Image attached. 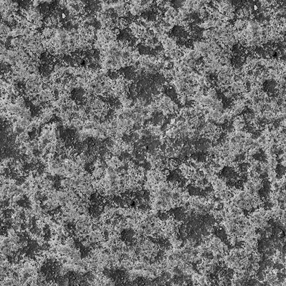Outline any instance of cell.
<instances>
[{
	"label": "cell",
	"mask_w": 286,
	"mask_h": 286,
	"mask_svg": "<svg viewBox=\"0 0 286 286\" xmlns=\"http://www.w3.org/2000/svg\"><path fill=\"white\" fill-rule=\"evenodd\" d=\"M10 45L11 48H19L21 46V42L19 37L12 38L10 39Z\"/></svg>",
	"instance_id": "cell-18"
},
{
	"label": "cell",
	"mask_w": 286,
	"mask_h": 286,
	"mask_svg": "<svg viewBox=\"0 0 286 286\" xmlns=\"http://www.w3.org/2000/svg\"><path fill=\"white\" fill-rule=\"evenodd\" d=\"M151 29L153 31V32L155 34L156 37H159V36L162 35L165 33L162 28L161 27L159 21L154 22L151 26Z\"/></svg>",
	"instance_id": "cell-13"
},
{
	"label": "cell",
	"mask_w": 286,
	"mask_h": 286,
	"mask_svg": "<svg viewBox=\"0 0 286 286\" xmlns=\"http://www.w3.org/2000/svg\"><path fill=\"white\" fill-rule=\"evenodd\" d=\"M19 117L24 118L26 119L31 120L33 119V114L32 113L28 107H22L21 112L20 114L17 115Z\"/></svg>",
	"instance_id": "cell-14"
},
{
	"label": "cell",
	"mask_w": 286,
	"mask_h": 286,
	"mask_svg": "<svg viewBox=\"0 0 286 286\" xmlns=\"http://www.w3.org/2000/svg\"><path fill=\"white\" fill-rule=\"evenodd\" d=\"M40 66L36 65H30L28 66V69L31 73H40Z\"/></svg>",
	"instance_id": "cell-20"
},
{
	"label": "cell",
	"mask_w": 286,
	"mask_h": 286,
	"mask_svg": "<svg viewBox=\"0 0 286 286\" xmlns=\"http://www.w3.org/2000/svg\"><path fill=\"white\" fill-rule=\"evenodd\" d=\"M184 54H186L191 59H193L197 63H198L199 64H200L202 62V55H201V54L200 52L195 50L193 49L188 48V49Z\"/></svg>",
	"instance_id": "cell-3"
},
{
	"label": "cell",
	"mask_w": 286,
	"mask_h": 286,
	"mask_svg": "<svg viewBox=\"0 0 286 286\" xmlns=\"http://www.w3.org/2000/svg\"><path fill=\"white\" fill-rule=\"evenodd\" d=\"M202 39L210 40L213 38V29H204L202 31Z\"/></svg>",
	"instance_id": "cell-15"
},
{
	"label": "cell",
	"mask_w": 286,
	"mask_h": 286,
	"mask_svg": "<svg viewBox=\"0 0 286 286\" xmlns=\"http://www.w3.org/2000/svg\"><path fill=\"white\" fill-rule=\"evenodd\" d=\"M179 13V11L178 9H176L174 7L172 6L169 8H166L164 13V17L167 19L172 20L174 17L177 16Z\"/></svg>",
	"instance_id": "cell-11"
},
{
	"label": "cell",
	"mask_w": 286,
	"mask_h": 286,
	"mask_svg": "<svg viewBox=\"0 0 286 286\" xmlns=\"http://www.w3.org/2000/svg\"><path fill=\"white\" fill-rule=\"evenodd\" d=\"M77 209L80 214H88L90 211L89 208L86 206H78Z\"/></svg>",
	"instance_id": "cell-21"
},
{
	"label": "cell",
	"mask_w": 286,
	"mask_h": 286,
	"mask_svg": "<svg viewBox=\"0 0 286 286\" xmlns=\"http://www.w3.org/2000/svg\"><path fill=\"white\" fill-rule=\"evenodd\" d=\"M4 3H5V4H6L7 5H9V4H10L11 3H12L13 0H4Z\"/></svg>",
	"instance_id": "cell-25"
},
{
	"label": "cell",
	"mask_w": 286,
	"mask_h": 286,
	"mask_svg": "<svg viewBox=\"0 0 286 286\" xmlns=\"http://www.w3.org/2000/svg\"><path fill=\"white\" fill-rule=\"evenodd\" d=\"M154 0H141L140 4L145 7H148L153 4Z\"/></svg>",
	"instance_id": "cell-22"
},
{
	"label": "cell",
	"mask_w": 286,
	"mask_h": 286,
	"mask_svg": "<svg viewBox=\"0 0 286 286\" xmlns=\"http://www.w3.org/2000/svg\"><path fill=\"white\" fill-rule=\"evenodd\" d=\"M87 73L88 70L86 69V68H83V67H79L75 68L73 73V75L75 78H86Z\"/></svg>",
	"instance_id": "cell-12"
},
{
	"label": "cell",
	"mask_w": 286,
	"mask_h": 286,
	"mask_svg": "<svg viewBox=\"0 0 286 286\" xmlns=\"http://www.w3.org/2000/svg\"><path fill=\"white\" fill-rule=\"evenodd\" d=\"M283 98H284V100H285V102H286V93H285V95H284V97H283Z\"/></svg>",
	"instance_id": "cell-28"
},
{
	"label": "cell",
	"mask_w": 286,
	"mask_h": 286,
	"mask_svg": "<svg viewBox=\"0 0 286 286\" xmlns=\"http://www.w3.org/2000/svg\"><path fill=\"white\" fill-rule=\"evenodd\" d=\"M177 42L178 40L176 38H174L173 37H169L164 40V42L162 44L165 49H166V50H172V49L178 47Z\"/></svg>",
	"instance_id": "cell-7"
},
{
	"label": "cell",
	"mask_w": 286,
	"mask_h": 286,
	"mask_svg": "<svg viewBox=\"0 0 286 286\" xmlns=\"http://www.w3.org/2000/svg\"><path fill=\"white\" fill-rule=\"evenodd\" d=\"M230 88L231 91L236 95L243 94L248 90L244 83L238 82H233L231 83L230 84Z\"/></svg>",
	"instance_id": "cell-2"
},
{
	"label": "cell",
	"mask_w": 286,
	"mask_h": 286,
	"mask_svg": "<svg viewBox=\"0 0 286 286\" xmlns=\"http://www.w3.org/2000/svg\"><path fill=\"white\" fill-rule=\"evenodd\" d=\"M35 24H36V25L37 26L38 28H42L43 25H44V22L42 21V20H38V21H36L35 22Z\"/></svg>",
	"instance_id": "cell-24"
},
{
	"label": "cell",
	"mask_w": 286,
	"mask_h": 286,
	"mask_svg": "<svg viewBox=\"0 0 286 286\" xmlns=\"http://www.w3.org/2000/svg\"><path fill=\"white\" fill-rule=\"evenodd\" d=\"M61 17H62V19H66V18H67V15L65 14V13H62Z\"/></svg>",
	"instance_id": "cell-26"
},
{
	"label": "cell",
	"mask_w": 286,
	"mask_h": 286,
	"mask_svg": "<svg viewBox=\"0 0 286 286\" xmlns=\"http://www.w3.org/2000/svg\"><path fill=\"white\" fill-rule=\"evenodd\" d=\"M268 77H269V79H273V80H277L279 79L280 77V73L278 72V70L277 69H270L268 70Z\"/></svg>",
	"instance_id": "cell-16"
},
{
	"label": "cell",
	"mask_w": 286,
	"mask_h": 286,
	"mask_svg": "<svg viewBox=\"0 0 286 286\" xmlns=\"http://www.w3.org/2000/svg\"><path fill=\"white\" fill-rule=\"evenodd\" d=\"M278 85L279 83L276 80L269 79L263 83L262 85V89L270 97L275 98Z\"/></svg>",
	"instance_id": "cell-1"
},
{
	"label": "cell",
	"mask_w": 286,
	"mask_h": 286,
	"mask_svg": "<svg viewBox=\"0 0 286 286\" xmlns=\"http://www.w3.org/2000/svg\"><path fill=\"white\" fill-rule=\"evenodd\" d=\"M15 103L21 107H26V101L23 97H17L15 101Z\"/></svg>",
	"instance_id": "cell-19"
},
{
	"label": "cell",
	"mask_w": 286,
	"mask_h": 286,
	"mask_svg": "<svg viewBox=\"0 0 286 286\" xmlns=\"http://www.w3.org/2000/svg\"><path fill=\"white\" fill-rule=\"evenodd\" d=\"M22 107L17 105L15 103L8 104L6 107V111L8 114L11 115H19L21 112Z\"/></svg>",
	"instance_id": "cell-10"
},
{
	"label": "cell",
	"mask_w": 286,
	"mask_h": 286,
	"mask_svg": "<svg viewBox=\"0 0 286 286\" xmlns=\"http://www.w3.org/2000/svg\"><path fill=\"white\" fill-rule=\"evenodd\" d=\"M232 124L234 126L235 131H240L245 130L247 122L243 119L242 116H238L235 118L232 121Z\"/></svg>",
	"instance_id": "cell-6"
},
{
	"label": "cell",
	"mask_w": 286,
	"mask_h": 286,
	"mask_svg": "<svg viewBox=\"0 0 286 286\" xmlns=\"http://www.w3.org/2000/svg\"><path fill=\"white\" fill-rule=\"evenodd\" d=\"M54 0H47L46 3L48 4H51L54 2Z\"/></svg>",
	"instance_id": "cell-27"
},
{
	"label": "cell",
	"mask_w": 286,
	"mask_h": 286,
	"mask_svg": "<svg viewBox=\"0 0 286 286\" xmlns=\"http://www.w3.org/2000/svg\"><path fill=\"white\" fill-rule=\"evenodd\" d=\"M199 88L200 87L196 83L188 84L183 93L185 94L188 97H192L199 89Z\"/></svg>",
	"instance_id": "cell-9"
},
{
	"label": "cell",
	"mask_w": 286,
	"mask_h": 286,
	"mask_svg": "<svg viewBox=\"0 0 286 286\" xmlns=\"http://www.w3.org/2000/svg\"><path fill=\"white\" fill-rule=\"evenodd\" d=\"M58 99H59L63 103H65L70 101V93L68 92H67L65 91H63L59 96L58 97Z\"/></svg>",
	"instance_id": "cell-17"
},
{
	"label": "cell",
	"mask_w": 286,
	"mask_h": 286,
	"mask_svg": "<svg viewBox=\"0 0 286 286\" xmlns=\"http://www.w3.org/2000/svg\"><path fill=\"white\" fill-rule=\"evenodd\" d=\"M159 22L161 27L165 33L168 34L171 32L174 26L171 22V20L164 17L163 19L160 20Z\"/></svg>",
	"instance_id": "cell-8"
},
{
	"label": "cell",
	"mask_w": 286,
	"mask_h": 286,
	"mask_svg": "<svg viewBox=\"0 0 286 286\" xmlns=\"http://www.w3.org/2000/svg\"><path fill=\"white\" fill-rule=\"evenodd\" d=\"M31 29L29 28L28 26H23L22 28V33H23V35L22 36H28L30 35V33L31 32Z\"/></svg>",
	"instance_id": "cell-23"
},
{
	"label": "cell",
	"mask_w": 286,
	"mask_h": 286,
	"mask_svg": "<svg viewBox=\"0 0 286 286\" xmlns=\"http://www.w3.org/2000/svg\"><path fill=\"white\" fill-rule=\"evenodd\" d=\"M257 116V114L255 113L250 108H247L242 115V117L246 122L253 124L256 121Z\"/></svg>",
	"instance_id": "cell-4"
},
{
	"label": "cell",
	"mask_w": 286,
	"mask_h": 286,
	"mask_svg": "<svg viewBox=\"0 0 286 286\" xmlns=\"http://www.w3.org/2000/svg\"><path fill=\"white\" fill-rule=\"evenodd\" d=\"M211 185L214 191L225 190L228 188L227 182L221 177H219Z\"/></svg>",
	"instance_id": "cell-5"
}]
</instances>
